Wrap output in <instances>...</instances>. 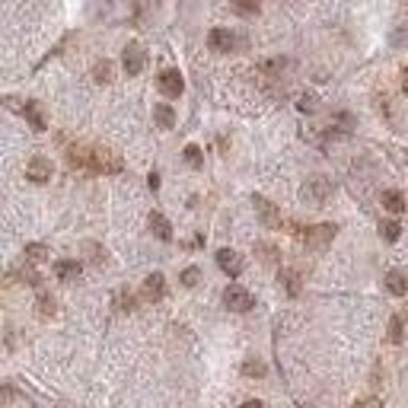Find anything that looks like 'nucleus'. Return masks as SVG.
<instances>
[{
    "mask_svg": "<svg viewBox=\"0 0 408 408\" xmlns=\"http://www.w3.org/2000/svg\"><path fill=\"white\" fill-rule=\"evenodd\" d=\"M7 396H10V389H7L3 383H0V399H7Z\"/></svg>",
    "mask_w": 408,
    "mask_h": 408,
    "instance_id": "36",
    "label": "nucleus"
},
{
    "mask_svg": "<svg viewBox=\"0 0 408 408\" xmlns=\"http://www.w3.org/2000/svg\"><path fill=\"white\" fill-rule=\"evenodd\" d=\"M39 313H45V316H51V313H55V300H51L48 293H42V300H39Z\"/></svg>",
    "mask_w": 408,
    "mask_h": 408,
    "instance_id": "30",
    "label": "nucleus"
},
{
    "mask_svg": "<svg viewBox=\"0 0 408 408\" xmlns=\"http://www.w3.org/2000/svg\"><path fill=\"white\" fill-rule=\"evenodd\" d=\"M147 182H150V188L157 192V188H159V175H157V173H150V179H147Z\"/></svg>",
    "mask_w": 408,
    "mask_h": 408,
    "instance_id": "34",
    "label": "nucleus"
},
{
    "mask_svg": "<svg viewBox=\"0 0 408 408\" xmlns=\"http://www.w3.org/2000/svg\"><path fill=\"white\" fill-rule=\"evenodd\" d=\"M93 80L96 84H108L112 80V61H99V64L93 67Z\"/></svg>",
    "mask_w": 408,
    "mask_h": 408,
    "instance_id": "25",
    "label": "nucleus"
},
{
    "mask_svg": "<svg viewBox=\"0 0 408 408\" xmlns=\"http://www.w3.org/2000/svg\"><path fill=\"white\" fill-rule=\"evenodd\" d=\"M402 319H408V307H405V316H402Z\"/></svg>",
    "mask_w": 408,
    "mask_h": 408,
    "instance_id": "38",
    "label": "nucleus"
},
{
    "mask_svg": "<svg viewBox=\"0 0 408 408\" xmlns=\"http://www.w3.org/2000/svg\"><path fill=\"white\" fill-rule=\"evenodd\" d=\"M217 265H220V271H224V275L240 278V275H242V268H246V262H242L240 252H233V249H220V252H217Z\"/></svg>",
    "mask_w": 408,
    "mask_h": 408,
    "instance_id": "12",
    "label": "nucleus"
},
{
    "mask_svg": "<svg viewBox=\"0 0 408 408\" xmlns=\"http://www.w3.org/2000/svg\"><path fill=\"white\" fill-rule=\"evenodd\" d=\"M402 90L408 93V70H405V74H402Z\"/></svg>",
    "mask_w": 408,
    "mask_h": 408,
    "instance_id": "37",
    "label": "nucleus"
},
{
    "mask_svg": "<svg viewBox=\"0 0 408 408\" xmlns=\"http://www.w3.org/2000/svg\"><path fill=\"white\" fill-rule=\"evenodd\" d=\"M240 408H262V402H258V399H249V402H242Z\"/></svg>",
    "mask_w": 408,
    "mask_h": 408,
    "instance_id": "35",
    "label": "nucleus"
},
{
    "mask_svg": "<svg viewBox=\"0 0 408 408\" xmlns=\"http://www.w3.org/2000/svg\"><path fill=\"white\" fill-rule=\"evenodd\" d=\"M157 90L166 96V99H175V96H182L185 93V80L182 74L175 70V67H166V70H159L157 77Z\"/></svg>",
    "mask_w": 408,
    "mask_h": 408,
    "instance_id": "3",
    "label": "nucleus"
},
{
    "mask_svg": "<svg viewBox=\"0 0 408 408\" xmlns=\"http://www.w3.org/2000/svg\"><path fill=\"white\" fill-rule=\"evenodd\" d=\"M313 106H316V99H313V96H303V99H300V108H303V112H313Z\"/></svg>",
    "mask_w": 408,
    "mask_h": 408,
    "instance_id": "33",
    "label": "nucleus"
},
{
    "mask_svg": "<svg viewBox=\"0 0 408 408\" xmlns=\"http://www.w3.org/2000/svg\"><path fill=\"white\" fill-rule=\"evenodd\" d=\"M51 173H55V166H51V159H45V157H32L29 159V166H26V179L35 182V185L48 182Z\"/></svg>",
    "mask_w": 408,
    "mask_h": 408,
    "instance_id": "11",
    "label": "nucleus"
},
{
    "mask_svg": "<svg viewBox=\"0 0 408 408\" xmlns=\"http://www.w3.org/2000/svg\"><path fill=\"white\" fill-rule=\"evenodd\" d=\"M233 10L240 17H255L258 10H262V0H233Z\"/></svg>",
    "mask_w": 408,
    "mask_h": 408,
    "instance_id": "21",
    "label": "nucleus"
},
{
    "mask_svg": "<svg viewBox=\"0 0 408 408\" xmlns=\"http://www.w3.org/2000/svg\"><path fill=\"white\" fill-rule=\"evenodd\" d=\"M23 115H26V122H29L35 131H45V125H48V122H45V108L39 106V102H26Z\"/></svg>",
    "mask_w": 408,
    "mask_h": 408,
    "instance_id": "14",
    "label": "nucleus"
},
{
    "mask_svg": "<svg viewBox=\"0 0 408 408\" xmlns=\"http://www.w3.org/2000/svg\"><path fill=\"white\" fill-rule=\"evenodd\" d=\"M224 307L230 309V313H249L252 307H255V297H252L246 287H226L224 291Z\"/></svg>",
    "mask_w": 408,
    "mask_h": 408,
    "instance_id": "4",
    "label": "nucleus"
},
{
    "mask_svg": "<svg viewBox=\"0 0 408 408\" xmlns=\"http://www.w3.org/2000/svg\"><path fill=\"white\" fill-rule=\"evenodd\" d=\"M45 258H48V249H45L42 242H29V246H26V262H29V265H42Z\"/></svg>",
    "mask_w": 408,
    "mask_h": 408,
    "instance_id": "19",
    "label": "nucleus"
},
{
    "mask_svg": "<svg viewBox=\"0 0 408 408\" xmlns=\"http://www.w3.org/2000/svg\"><path fill=\"white\" fill-rule=\"evenodd\" d=\"M242 373L246 376H265V364H262V360H246Z\"/></svg>",
    "mask_w": 408,
    "mask_h": 408,
    "instance_id": "29",
    "label": "nucleus"
},
{
    "mask_svg": "<svg viewBox=\"0 0 408 408\" xmlns=\"http://www.w3.org/2000/svg\"><path fill=\"white\" fill-rule=\"evenodd\" d=\"M281 284H284V291L291 293V297L300 293V275H297V271H281Z\"/></svg>",
    "mask_w": 408,
    "mask_h": 408,
    "instance_id": "23",
    "label": "nucleus"
},
{
    "mask_svg": "<svg viewBox=\"0 0 408 408\" xmlns=\"http://www.w3.org/2000/svg\"><path fill=\"white\" fill-rule=\"evenodd\" d=\"M208 45L211 51H220V55H230L242 45V39L233 32V29H211L208 32Z\"/></svg>",
    "mask_w": 408,
    "mask_h": 408,
    "instance_id": "5",
    "label": "nucleus"
},
{
    "mask_svg": "<svg viewBox=\"0 0 408 408\" xmlns=\"http://www.w3.org/2000/svg\"><path fill=\"white\" fill-rule=\"evenodd\" d=\"M351 408H383V402L380 399H360V402H354Z\"/></svg>",
    "mask_w": 408,
    "mask_h": 408,
    "instance_id": "32",
    "label": "nucleus"
},
{
    "mask_svg": "<svg viewBox=\"0 0 408 408\" xmlns=\"http://www.w3.org/2000/svg\"><path fill=\"white\" fill-rule=\"evenodd\" d=\"M141 297H144L147 303L163 300V297H166V278L159 275V271L147 275V281H144V287H141Z\"/></svg>",
    "mask_w": 408,
    "mask_h": 408,
    "instance_id": "10",
    "label": "nucleus"
},
{
    "mask_svg": "<svg viewBox=\"0 0 408 408\" xmlns=\"http://www.w3.org/2000/svg\"><path fill=\"white\" fill-rule=\"evenodd\" d=\"M153 122H157L159 128H173L175 125V112L169 106H157L153 108Z\"/></svg>",
    "mask_w": 408,
    "mask_h": 408,
    "instance_id": "20",
    "label": "nucleus"
},
{
    "mask_svg": "<svg viewBox=\"0 0 408 408\" xmlns=\"http://www.w3.org/2000/svg\"><path fill=\"white\" fill-rule=\"evenodd\" d=\"M93 173H122V157L106 147H93Z\"/></svg>",
    "mask_w": 408,
    "mask_h": 408,
    "instance_id": "7",
    "label": "nucleus"
},
{
    "mask_svg": "<svg viewBox=\"0 0 408 408\" xmlns=\"http://www.w3.org/2000/svg\"><path fill=\"white\" fill-rule=\"evenodd\" d=\"M402 316H392L389 319V329H386V338H389L392 344H402Z\"/></svg>",
    "mask_w": 408,
    "mask_h": 408,
    "instance_id": "26",
    "label": "nucleus"
},
{
    "mask_svg": "<svg viewBox=\"0 0 408 408\" xmlns=\"http://www.w3.org/2000/svg\"><path fill=\"white\" fill-rule=\"evenodd\" d=\"M380 236H383L386 242H396L402 236V226H399V220H383L380 224Z\"/></svg>",
    "mask_w": 408,
    "mask_h": 408,
    "instance_id": "22",
    "label": "nucleus"
},
{
    "mask_svg": "<svg viewBox=\"0 0 408 408\" xmlns=\"http://www.w3.org/2000/svg\"><path fill=\"white\" fill-rule=\"evenodd\" d=\"M80 271H84V265H80V262H74V258L55 262V275H58L61 281H77V278H80Z\"/></svg>",
    "mask_w": 408,
    "mask_h": 408,
    "instance_id": "15",
    "label": "nucleus"
},
{
    "mask_svg": "<svg viewBox=\"0 0 408 408\" xmlns=\"http://www.w3.org/2000/svg\"><path fill=\"white\" fill-rule=\"evenodd\" d=\"M179 281H182V287H195V284L201 281V271H198V268H185Z\"/></svg>",
    "mask_w": 408,
    "mask_h": 408,
    "instance_id": "28",
    "label": "nucleus"
},
{
    "mask_svg": "<svg viewBox=\"0 0 408 408\" xmlns=\"http://www.w3.org/2000/svg\"><path fill=\"white\" fill-rule=\"evenodd\" d=\"M67 163H70L74 169L93 173V144H70V150H67Z\"/></svg>",
    "mask_w": 408,
    "mask_h": 408,
    "instance_id": "9",
    "label": "nucleus"
},
{
    "mask_svg": "<svg viewBox=\"0 0 408 408\" xmlns=\"http://www.w3.org/2000/svg\"><path fill=\"white\" fill-rule=\"evenodd\" d=\"M392 45H396V48H405V45H408V10H402L399 19H396V29H392Z\"/></svg>",
    "mask_w": 408,
    "mask_h": 408,
    "instance_id": "17",
    "label": "nucleus"
},
{
    "mask_svg": "<svg viewBox=\"0 0 408 408\" xmlns=\"http://www.w3.org/2000/svg\"><path fill=\"white\" fill-rule=\"evenodd\" d=\"M252 204H255V214H258V220H262L265 226H271V230H278V226H281V211H278L268 198H262V195H252Z\"/></svg>",
    "mask_w": 408,
    "mask_h": 408,
    "instance_id": "8",
    "label": "nucleus"
},
{
    "mask_svg": "<svg viewBox=\"0 0 408 408\" xmlns=\"http://www.w3.org/2000/svg\"><path fill=\"white\" fill-rule=\"evenodd\" d=\"M115 307H118V309H131V307H134V300H131V293H128V291H122V293H118V300H115Z\"/></svg>",
    "mask_w": 408,
    "mask_h": 408,
    "instance_id": "31",
    "label": "nucleus"
},
{
    "mask_svg": "<svg viewBox=\"0 0 408 408\" xmlns=\"http://www.w3.org/2000/svg\"><path fill=\"white\" fill-rule=\"evenodd\" d=\"M122 67H125L131 77H137L147 67V48L141 42H128L125 51H122Z\"/></svg>",
    "mask_w": 408,
    "mask_h": 408,
    "instance_id": "2",
    "label": "nucleus"
},
{
    "mask_svg": "<svg viewBox=\"0 0 408 408\" xmlns=\"http://www.w3.org/2000/svg\"><path fill=\"white\" fill-rule=\"evenodd\" d=\"M383 208L389 211L392 217H399L402 211H405V198H402V192H383Z\"/></svg>",
    "mask_w": 408,
    "mask_h": 408,
    "instance_id": "18",
    "label": "nucleus"
},
{
    "mask_svg": "<svg viewBox=\"0 0 408 408\" xmlns=\"http://www.w3.org/2000/svg\"><path fill=\"white\" fill-rule=\"evenodd\" d=\"M182 157H185V163H188L192 169H201V163H204V159H201V147H195V144H188V147H185Z\"/></svg>",
    "mask_w": 408,
    "mask_h": 408,
    "instance_id": "27",
    "label": "nucleus"
},
{
    "mask_svg": "<svg viewBox=\"0 0 408 408\" xmlns=\"http://www.w3.org/2000/svg\"><path fill=\"white\" fill-rule=\"evenodd\" d=\"M329 195H332V182H329L325 175H313V179H307V185H303V201H307V204H322Z\"/></svg>",
    "mask_w": 408,
    "mask_h": 408,
    "instance_id": "6",
    "label": "nucleus"
},
{
    "mask_svg": "<svg viewBox=\"0 0 408 408\" xmlns=\"http://www.w3.org/2000/svg\"><path fill=\"white\" fill-rule=\"evenodd\" d=\"M255 255L262 258L265 265H278V258H281L275 246H268V242H258V246H255Z\"/></svg>",
    "mask_w": 408,
    "mask_h": 408,
    "instance_id": "24",
    "label": "nucleus"
},
{
    "mask_svg": "<svg viewBox=\"0 0 408 408\" xmlns=\"http://www.w3.org/2000/svg\"><path fill=\"white\" fill-rule=\"evenodd\" d=\"M150 230H153V236L163 240V242L173 240V226H169V220L159 214V211H153V214H150Z\"/></svg>",
    "mask_w": 408,
    "mask_h": 408,
    "instance_id": "16",
    "label": "nucleus"
},
{
    "mask_svg": "<svg viewBox=\"0 0 408 408\" xmlns=\"http://www.w3.org/2000/svg\"><path fill=\"white\" fill-rule=\"evenodd\" d=\"M386 291H389L392 297H405V293H408L405 271H399V268H389V271H386Z\"/></svg>",
    "mask_w": 408,
    "mask_h": 408,
    "instance_id": "13",
    "label": "nucleus"
},
{
    "mask_svg": "<svg viewBox=\"0 0 408 408\" xmlns=\"http://www.w3.org/2000/svg\"><path fill=\"white\" fill-rule=\"evenodd\" d=\"M297 233L303 236V242H307L309 249H325V246L335 240L338 226L335 224H316V226H307V230H297Z\"/></svg>",
    "mask_w": 408,
    "mask_h": 408,
    "instance_id": "1",
    "label": "nucleus"
}]
</instances>
